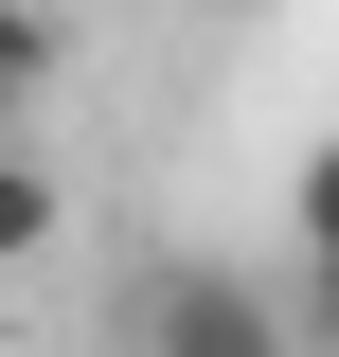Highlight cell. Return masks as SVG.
Here are the masks:
<instances>
[{"mask_svg":"<svg viewBox=\"0 0 339 357\" xmlns=\"http://www.w3.org/2000/svg\"><path fill=\"white\" fill-rule=\"evenodd\" d=\"M54 54H72V36H54V18H0V126H18V107H36V89H54Z\"/></svg>","mask_w":339,"mask_h":357,"instance_id":"277c9868","label":"cell"},{"mask_svg":"<svg viewBox=\"0 0 339 357\" xmlns=\"http://www.w3.org/2000/svg\"><path fill=\"white\" fill-rule=\"evenodd\" d=\"M126 357H286V304H268L250 268L179 250V268H143V304H126Z\"/></svg>","mask_w":339,"mask_h":357,"instance_id":"6da1fadb","label":"cell"},{"mask_svg":"<svg viewBox=\"0 0 339 357\" xmlns=\"http://www.w3.org/2000/svg\"><path fill=\"white\" fill-rule=\"evenodd\" d=\"M54 232H72V197H54V161H36V143H0V268H36Z\"/></svg>","mask_w":339,"mask_h":357,"instance_id":"3957f363","label":"cell"},{"mask_svg":"<svg viewBox=\"0 0 339 357\" xmlns=\"http://www.w3.org/2000/svg\"><path fill=\"white\" fill-rule=\"evenodd\" d=\"M286 232H303V304H322V340H339V143L286 178Z\"/></svg>","mask_w":339,"mask_h":357,"instance_id":"7a4b0ae2","label":"cell"}]
</instances>
